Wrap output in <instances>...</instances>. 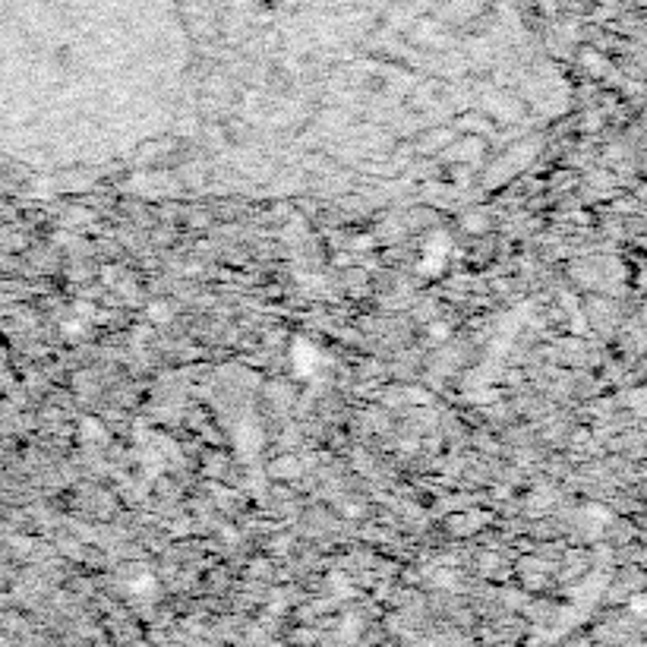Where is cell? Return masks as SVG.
I'll use <instances>...</instances> for the list:
<instances>
[{
    "label": "cell",
    "mask_w": 647,
    "mask_h": 647,
    "mask_svg": "<svg viewBox=\"0 0 647 647\" xmlns=\"http://www.w3.org/2000/svg\"><path fill=\"white\" fill-rule=\"evenodd\" d=\"M149 319H152V322H168V319H171L168 303H152V307H149Z\"/></svg>",
    "instance_id": "cell-1"
},
{
    "label": "cell",
    "mask_w": 647,
    "mask_h": 647,
    "mask_svg": "<svg viewBox=\"0 0 647 647\" xmlns=\"http://www.w3.org/2000/svg\"><path fill=\"white\" fill-rule=\"evenodd\" d=\"M83 436L86 439H101V436H105V430H101L98 420H83Z\"/></svg>",
    "instance_id": "cell-2"
},
{
    "label": "cell",
    "mask_w": 647,
    "mask_h": 647,
    "mask_svg": "<svg viewBox=\"0 0 647 647\" xmlns=\"http://www.w3.org/2000/svg\"><path fill=\"white\" fill-rule=\"evenodd\" d=\"M86 332V326L79 319H70V322H64V335H70V338H76V335H83Z\"/></svg>",
    "instance_id": "cell-3"
},
{
    "label": "cell",
    "mask_w": 647,
    "mask_h": 647,
    "mask_svg": "<svg viewBox=\"0 0 647 647\" xmlns=\"http://www.w3.org/2000/svg\"><path fill=\"white\" fill-rule=\"evenodd\" d=\"M76 313H79V316H92V307H89V303H79Z\"/></svg>",
    "instance_id": "cell-4"
},
{
    "label": "cell",
    "mask_w": 647,
    "mask_h": 647,
    "mask_svg": "<svg viewBox=\"0 0 647 647\" xmlns=\"http://www.w3.org/2000/svg\"><path fill=\"white\" fill-rule=\"evenodd\" d=\"M433 335H436V338H446L449 329H446V326H433Z\"/></svg>",
    "instance_id": "cell-5"
},
{
    "label": "cell",
    "mask_w": 647,
    "mask_h": 647,
    "mask_svg": "<svg viewBox=\"0 0 647 647\" xmlns=\"http://www.w3.org/2000/svg\"><path fill=\"white\" fill-rule=\"evenodd\" d=\"M632 610H635V613H644V600H641V597L632 600Z\"/></svg>",
    "instance_id": "cell-6"
}]
</instances>
